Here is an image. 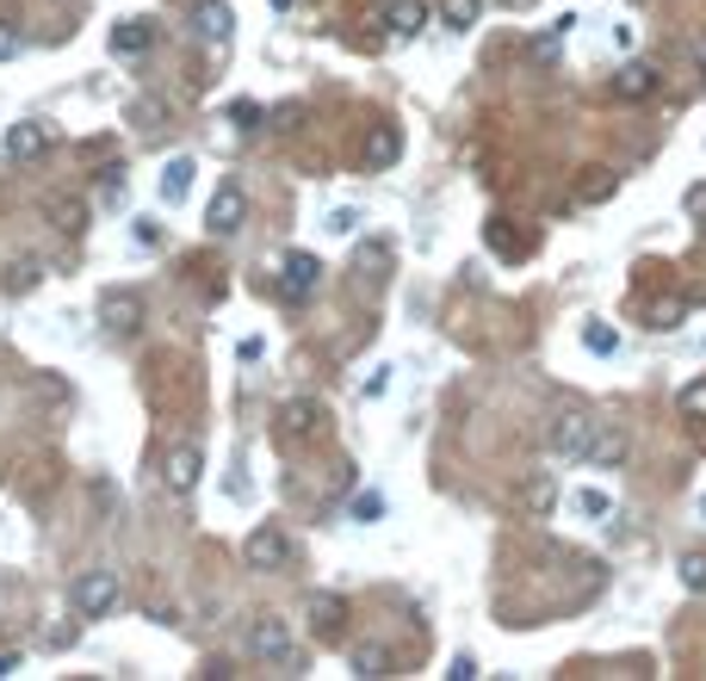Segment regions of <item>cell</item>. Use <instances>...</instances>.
<instances>
[{
	"label": "cell",
	"mask_w": 706,
	"mask_h": 681,
	"mask_svg": "<svg viewBox=\"0 0 706 681\" xmlns=\"http://www.w3.org/2000/svg\"><path fill=\"white\" fill-rule=\"evenodd\" d=\"M613 192H620V174H613V168H589V180L576 187V199H583V205H608Z\"/></svg>",
	"instance_id": "cell-18"
},
{
	"label": "cell",
	"mask_w": 706,
	"mask_h": 681,
	"mask_svg": "<svg viewBox=\"0 0 706 681\" xmlns=\"http://www.w3.org/2000/svg\"><path fill=\"white\" fill-rule=\"evenodd\" d=\"M446 676H453V681H471V676H478V662H471V657H453V669H446Z\"/></svg>",
	"instance_id": "cell-32"
},
{
	"label": "cell",
	"mask_w": 706,
	"mask_h": 681,
	"mask_svg": "<svg viewBox=\"0 0 706 681\" xmlns=\"http://www.w3.org/2000/svg\"><path fill=\"white\" fill-rule=\"evenodd\" d=\"M675 409H682L687 421H706V379L682 384V391H675Z\"/></svg>",
	"instance_id": "cell-21"
},
{
	"label": "cell",
	"mask_w": 706,
	"mask_h": 681,
	"mask_svg": "<svg viewBox=\"0 0 706 681\" xmlns=\"http://www.w3.org/2000/svg\"><path fill=\"white\" fill-rule=\"evenodd\" d=\"M384 25H391L397 38H416L421 25H428V0H391V7H384Z\"/></svg>",
	"instance_id": "cell-12"
},
{
	"label": "cell",
	"mask_w": 706,
	"mask_h": 681,
	"mask_svg": "<svg viewBox=\"0 0 706 681\" xmlns=\"http://www.w3.org/2000/svg\"><path fill=\"white\" fill-rule=\"evenodd\" d=\"M267 7H273V13H286V7H291V0H267Z\"/></svg>",
	"instance_id": "cell-34"
},
{
	"label": "cell",
	"mask_w": 706,
	"mask_h": 681,
	"mask_svg": "<svg viewBox=\"0 0 706 681\" xmlns=\"http://www.w3.org/2000/svg\"><path fill=\"white\" fill-rule=\"evenodd\" d=\"M161 112H168V106H161V99H149V94H143V99H131V112H124V118H131L136 131H155V124H161Z\"/></svg>",
	"instance_id": "cell-22"
},
{
	"label": "cell",
	"mask_w": 706,
	"mask_h": 681,
	"mask_svg": "<svg viewBox=\"0 0 706 681\" xmlns=\"http://www.w3.org/2000/svg\"><path fill=\"white\" fill-rule=\"evenodd\" d=\"M242 558H249V570H279L291 558V539L279 527H254L249 546H242Z\"/></svg>",
	"instance_id": "cell-4"
},
{
	"label": "cell",
	"mask_w": 706,
	"mask_h": 681,
	"mask_svg": "<svg viewBox=\"0 0 706 681\" xmlns=\"http://www.w3.org/2000/svg\"><path fill=\"white\" fill-rule=\"evenodd\" d=\"M397 155H403V136L391 131V124H379V131H366V162H372V168H391Z\"/></svg>",
	"instance_id": "cell-15"
},
{
	"label": "cell",
	"mask_w": 706,
	"mask_h": 681,
	"mask_svg": "<svg viewBox=\"0 0 706 681\" xmlns=\"http://www.w3.org/2000/svg\"><path fill=\"white\" fill-rule=\"evenodd\" d=\"M354 669H360V676H391V657H384L379 644H360V650H354Z\"/></svg>",
	"instance_id": "cell-24"
},
{
	"label": "cell",
	"mask_w": 706,
	"mask_h": 681,
	"mask_svg": "<svg viewBox=\"0 0 706 681\" xmlns=\"http://www.w3.org/2000/svg\"><path fill=\"white\" fill-rule=\"evenodd\" d=\"M527 502H534V509H552V483H546V477H539L534 490H527Z\"/></svg>",
	"instance_id": "cell-31"
},
{
	"label": "cell",
	"mask_w": 706,
	"mask_h": 681,
	"mask_svg": "<svg viewBox=\"0 0 706 681\" xmlns=\"http://www.w3.org/2000/svg\"><path fill=\"white\" fill-rule=\"evenodd\" d=\"M155 44V20H124L112 25V57H143Z\"/></svg>",
	"instance_id": "cell-10"
},
{
	"label": "cell",
	"mask_w": 706,
	"mask_h": 681,
	"mask_svg": "<svg viewBox=\"0 0 706 681\" xmlns=\"http://www.w3.org/2000/svg\"><path fill=\"white\" fill-rule=\"evenodd\" d=\"M44 150H50V131H44V124H13V131H7V155H13V162H38Z\"/></svg>",
	"instance_id": "cell-11"
},
{
	"label": "cell",
	"mask_w": 706,
	"mask_h": 681,
	"mask_svg": "<svg viewBox=\"0 0 706 681\" xmlns=\"http://www.w3.org/2000/svg\"><path fill=\"white\" fill-rule=\"evenodd\" d=\"M50 217H57V229H81V205H75V199H50Z\"/></svg>",
	"instance_id": "cell-26"
},
{
	"label": "cell",
	"mask_w": 706,
	"mask_h": 681,
	"mask_svg": "<svg viewBox=\"0 0 706 681\" xmlns=\"http://www.w3.org/2000/svg\"><path fill=\"white\" fill-rule=\"evenodd\" d=\"M199 471H205V453L187 440V446H173V453H168V465H161V483H168L173 495H192V490H199Z\"/></svg>",
	"instance_id": "cell-3"
},
{
	"label": "cell",
	"mask_w": 706,
	"mask_h": 681,
	"mask_svg": "<svg viewBox=\"0 0 706 681\" xmlns=\"http://www.w3.org/2000/svg\"><path fill=\"white\" fill-rule=\"evenodd\" d=\"M589 347H595V354H613V347H620V335H613L608 322H589Z\"/></svg>",
	"instance_id": "cell-29"
},
{
	"label": "cell",
	"mask_w": 706,
	"mask_h": 681,
	"mask_svg": "<svg viewBox=\"0 0 706 681\" xmlns=\"http://www.w3.org/2000/svg\"><path fill=\"white\" fill-rule=\"evenodd\" d=\"M571 509L583 514V521H608V514H613V495H608V490H576Z\"/></svg>",
	"instance_id": "cell-20"
},
{
	"label": "cell",
	"mask_w": 706,
	"mask_h": 681,
	"mask_svg": "<svg viewBox=\"0 0 706 681\" xmlns=\"http://www.w3.org/2000/svg\"><path fill=\"white\" fill-rule=\"evenodd\" d=\"M440 25L446 32H471L478 25V0H440Z\"/></svg>",
	"instance_id": "cell-19"
},
{
	"label": "cell",
	"mask_w": 706,
	"mask_h": 681,
	"mask_svg": "<svg viewBox=\"0 0 706 681\" xmlns=\"http://www.w3.org/2000/svg\"><path fill=\"white\" fill-rule=\"evenodd\" d=\"M384 391H391V366H379V372L366 379V397H384Z\"/></svg>",
	"instance_id": "cell-30"
},
{
	"label": "cell",
	"mask_w": 706,
	"mask_h": 681,
	"mask_svg": "<svg viewBox=\"0 0 706 681\" xmlns=\"http://www.w3.org/2000/svg\"><path fill=\"white\" fill-rule=\"evenodd\" d=\"M620 458H626V434H620V428H595L583 465H620Z\"/></svg>",
	"instance_id": "cell-14"
},
{
	"label": "cell",
	"mask_w": 706,
	"mask_h": 681,
	"mask_svg": "<svg viewBox=\"0 0 706 681\" xmlns=\"http://www.w3.org/2000/svg\"><path fill=\"white\" fill-rule=\"evenodd\" d=\"M229 118H236V131H254V124H261V106H254V99H236Z\"/></svg>",
	"instance_id": "cell-28"
},
{
	"label": "cell",
	"mask_w": 706,
	"mask_h": 681,
	"mask_svg": "<svg viewBox=\"0 0 706 681\" xmlns=\"http://www.w3.org/2000/svg\"><path fill=\"white\" fill-rule=\"evenodd\" d=\"M675 570H682V583L694 588V595H706V551H682V564Z\"/></svg>",
	"instance_id": "cell-23"
},
{
	"label": "cell",
	"mask_w": 706,
	"mask_h": 681,
	"mask_svg": "<svg viewBox=\"0 0 706 681\" xmlns=\"http://www.w3.org/2000/svg\"><path fill=\"white\" fill-rule=\"evenodd\" d=\"M192 174H199V168H192L187 155H173L168 168H161V199H168V205H180V199L192 192Z\"/></svg>",
	"instance_id": "cell-16"
},
{
	"label": "cell",
	"mask_w": 706,
	"mask_h": 681,
	"mask_svg": "<svg viewBox=\"0 0 706 681\" xmlns=\"http://www.w3.org/2000/svg\"><path fill=\"white\" fill-rule=\"evenodd\" d=\"M279 279H286V298H310L316 279H323V266H316V254H286Z\"/></svg>",
	"instance_id": "cell-9"
},
{
	"label": "cell",
	"mask_w": 706,
	"mask_h": 681,
	"mask_svg": "<svg viewBox=\"0 0 706 681\" xmlns=\"http://www.w3.org/2000/svg\"><path fill=\"white\" fill-rule=\"evenodd\" d=\"M595 428H601V421L564 416V421L552 428V453H558V458H583V453H589V440H595Z\"/></svg>",
	"instance_id": "cell-8"
},
{
	"label": "cell",
	"mask_w": 706,
	"mask_h": 681,
	"mask_svg": "<svg viewBox=\"0 0 706 681\" xmlns=\"http://www.w3.org/2000/svg\"><path fill=\"white\" fill-rule=\"evenodd\" d=\"M701 514H706V502H701Z\"/></svg>",
	"instance_id": "cell-36"
},
{
	"label": "cell",
	"mask_w": 706,
	"mask_h": 681,
	"mask_svg": "<svg viewBox=\"0 0 706 681\" xmlns=\"http://www.w3.org/2000/svg\"><path fill=\"white\" fill-rule=\"evenodd\" d=\"M650 87H657V69H650V62H626V69L613 75V94L620 99H645Z\"/></svg>",
	"instance_id": "cell-13"
},
{
	"label": "cell",
	"mask_w": 706,
	"mask_h": 681,
	"mask_svg": "<svg viewBox=\"0 0 706 681\" xmlns=\"http://www.w3.org/2000/svg\"><path fill=\"white\" fill-rule=\"evenodd\" d=\"M7 676H20V657H13V650H0V681Z\"/></svg>",
	"instance_id": "cell-33"
},
{
	"label": "cell",
	"mask_w": 706,
	"mask_h": 681,
	"mask_svg": "<svg viewBox=\"0 0 706 681\" xmlns=\"http://www.w3.org/2000/svg\"><path fill=\"white\" fill-rule=\"evenodd\" d=\"M354 521H360V527H372V521H384V495H379V490L354 495Z\"/></svg>",
	"instance_id": "cell-25"
},
{
	"label": "cell",
	"mask_w": 706,
	"mask_h": 681,
	"mask_svg": "<svg viewBox=\"0 0 706 681\" xmlns=\"http://www.w3.org/2000/svg\"><path fill=\"white\" fill-rule=\"evenodd\" d=\"M69 607H75L81 620H106L118 607V576L112 570H81L75 588H69Z\"/></svg>",
	"instance_id": "cell-1"
},
{
	"label": "cell",
	"mask_w": 706,
	"mask_h": 681,
	"mask_svg": "<svg viewBox=\"0 0 706 681\" xmlns=\"http://www.w3.org/2000/svg\"><path fill=\"white\" fill-rule=\"evenodd\" d=\"M20 50H25L20 25H7V20H0V62H13V57H20Z\"/></svg>",
	"instance_id": "cell-27"
},
{
	"label": "cell",
	"mask_w": 706,
	"mask_h": 681,
	"mask_svg": "<svg viewBox=\"0 0 706 681\" xmlns=\"http://www.w3.org/2000/svg\"><path fill=\"white\" fill-rule=\"evenodd\" d=\"M316 421H323V403L316 397H286L279 403V434L286 440H310L316 434Z\"/></svg>",
	"instance_id": "cell-5"
},
{
	"label": "cell",
	"mask_w": 706,
	"mask_h": 681,
	"mask_svg": "<svg viewBox=\"0 0 706 681\" xmlns=\"http://www.w3.org/2000/svg\"><path fill=\"white\" fill-rule=\"evenodd\" d=\"M249 650L261 662H291L298 657V644H291V625L279 620V613H261V620L249 625Z\"/></svg>",
	"instance_id": "cell-2"
},
{
	"label": "cell",
	"mask_w": 706,
	"mask_h": 681,
	"mask_svg": "<svg viewBox=\"0 0 706 681\" xmlns=\"http://www.w3.org/2000/svg\"><path fill=\"white\" fill-rule=\"evenodd\" d=\"M310 620H316V638H342L347 607L335 601V595H316V601H310Z\"/></svg>",
	"instance_id": "cell-17"
},
{
	"label": "cell",
	"mask_w": 706,
	"mask_h": 681,
	"mask_svg": "<svg viewBox=\"0 0 706 681\" xmlns=\"http://www.w3.org/2000/svg\"><path fill=\"white\" fill-rule=\"evenodd\" d=\"M192 32H199L205 44H229V32H236L229 0H199V7H192Z\"/></svg>",
	"instance_id": "cell-7"
},
{
	"label": "cell",
	"mask_w": 706,
	"mask_h": 681,
	"mask_svg": "<svg viewBox=\"0 0 706 681\" xmlns=\"http://www.w3.org/2000/svg\"><path fill=\"white\" fill-rule=\"evenodd\" d=\"M701 69H706V38H701Z\"/></svg>",
	"instance_id": "cell-35"
},
{
	"label": "cell",
	"mask_w": 706,
	"mask_h": 681,
	"mask_svg": "<svg viewBox=\"0 0 706 681\" xmlns=\"http://www.w3.org/2000/svg\"><path fill=\"white\" fill-rule=\"evenodd\" d=\"M242 217H249V199H242V187H224L217 199H211L205 229H211V236H236V229H242Z\"/></svg>",
	"instance_id": "cell-6"
}]
</instances>
